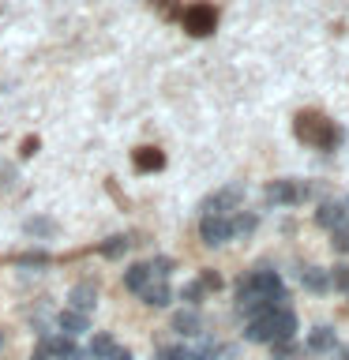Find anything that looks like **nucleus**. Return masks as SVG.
<instances>
[{
  "mask_svg": "<svg viewBox=\"0 0 349 360\" xmlns=\"http://www.w3.org/2000/svg\"><path fill=\"white\" fill-rule=\"evenodd\" d=\"M135 240H132V236H113V240H106V244H101L98 248V252L101 255H106V259H120L124 252H128V248H132Z\"/></svg>",
  "mask_w": 349,
  "mask_h": 360,
  "instance_id": "aec40b11",
  "label": "nucleus"
},
{
  "mask_svg": "<svg viewBox=\"0 0 349 360\" xmlns=\"http://www.w3.org/2000/svg\"><path fill=\"white\" fill-rule=\"evenodd\" d=\"M334 248L338 252H349V229H334Z\"/></svg>",
  "mask_w": 349,
  "mask_h": 360,
  "instance_id": "cd10ccee",
  "label": "nucleus"
},
{
  "mask_svg": "<svg viewBox=\"0 0 349 360\" xmlns=\"http://www.w3.org/2000/svg\"><path fill=\"white\" fill-rule=\"evenodd\" d=\"M15 263H23V266H45V263H49V255H42V252H30V255H19Z\"/></svg>",
  "mask_w": 349,
  "mask_h": 360,
  "instance_id": "bb28decb",
  "label": "nucleus"
},
{
  "mask_svg": "<svg viewBox=\"0 0 349 360\" xmlns=\"http://www.w3.org/2000/svg\"><path fill=\"white\" fill-rule=\"evenodd\" d=\"M132 165H135V173H158V169L165 165V154L158 150V146H139V150L132 154Z\"/></svg>",
  "mask_w": 349,
  "mask_h": 360,
  "instance_id": "9b49d317",
  "label": "nucleus"
},
{
  "mask_svg": "<svg viewBox=\"0 0 349 360\" xmlns=\"http://www.w3.org/2000/svg\"><path fill=\"white\" fill-rule=\"evenodd\" d=\"M199 236H203L207 244H225V240H233V214H203Z\"/></svg>",
  "mask_w": 349,
  "mask_h": 360,
  "instance_id": "39448f33",
  "label": "nucleus"
},
{
  "mask_svg": "<svg viewBox=\"0 0 349 360\" xmlns=\"http://www.w3.org/2000/svg\"><path fill=\"white\" fill-rule=\"evenodd\" d=\"M113 338L109 334H94V342H90V349H87V360H109V353H113Z\"/></svg>",
  "mask_w": 349,
  "mask_h": 360,
  "instance_id": "6ab92c4d",
  "label": "nucleus"
},
{
  "mask_svg": "<svg viewBox=\"0 0 349 360\" xmlns=\"http://www.w3.org/2000/svg\"><path fill=\"white\" fill-rule=\"evenodd\" d=\"M23 229H27L30 236H53V233H56V225H53L49 218H30L27 225H23Z\"/></svg>",
  "mask_w": 349,
  "mask_h": 360,
  "instance_id": "412c9836",
  "label": "nucleus"
},
{
  "mask_svg": "<svg viewBox=\"0 0 349 360\" xmlns=\"http://www.w3.org/2000/svg\"><path fill=\"white\" fill-rule=\"evenodd\" d=\"M56 326L68 334V338H79L87 330V311H75V308H68V311H61V319H56Z\"/></svg>",
  "mask_w": 349,
  "mask_h": 360,
  "instance_id": "4468645a",
  "label": "nucleus"
},
{
  "mask_svg": "<svg viewBox=\"0 0 349 360\" xmlns=\"http://www.w3.org/2000/svg\"><path fill=\"white\" fill-rule=\"evenodd\" d=\"M68 300H72V308H75V311H90V308L98 304V289L90 285V281H79V285L68 292Z\"/></svg>",
  "mask_w": 349,
  "mask_h": 360,
  "instance_id": "f8f14e48",
  "label": "nucleus"
},
{
  "mask_svg": "<svg viewBox=\"0 0 349 360\" xmlns=\"http://www.w3.org/2000/svg\"><path fill=\"white\" fill-rule=\"evenodd\" d=\"M34 360H49V345H42L38 353H34Z\"/></svg>",
  "mask_w": 349,
  "mask_h": 360,
  "instance_id": "2f4dec72",
  "label": "nucleus"
},
{
  "mask_svg": "<svg viewBox=\"0 0 349 360\" xmlns=\"http://www.w3.org/2000/svg\"><path fill=\"white\" fill-rule=\"evenodd\" d=\"M23 158H34L38 154V139H23V150H19Z\"/></svg>",
  "mask_w": 349,
  "mask_h": 360,
  "instance_id": "c756f323",
  "label": "nucleus"
},
{
  "mask_svg": "<svg viewBox=\"0 0 349 360\" xmlns=\"http://www.w3.org/2000/svg\"><path fill=\"white\" fill-rule=\"evenodd\" d=\"M151 8H158L162 19H180V8L173 4V0H151Z\"/></svg>",
  "mask_w": 349,
  "mask_h": 360,
  "instance_id": "393cba45",
  "label": "nucleus"
},
{
  "mask_svg": "<svg viewBox=\"0 0 349 360\" xmlns=\"http://www.w3.org/2000/svg\"><path fill=\"white\" fill-rule=\"evenodd\" d=\"M331 285L349 292V266H334V270H331Z\"/></svg>",
  "mask_w": 349,
  "mask_h": 360,
  "instance_id": "a878e982",
  "label": "nucleus"
},
{
  "mask_svg": "<svg viewBox=\"0 0 349 360\" xmlns=\"http://www.w3.org/2000/svg\"><path fill=\"white\" fill-rule=\"evenodd\" d=\"M151 278H158L154 270H151V263H135V266H128L124 270V289H132V292H139Z\"/></svg>",
  "mask_w": 349,
  "mask_h": 360,
  "instance_id": "ddd939ff",
  "label": "nucleus"
},
{
  "mask_svg": "<svg viewBox=\"0 0 349 360\" xmlns=\"http://www.w3.org/2000/svg\"><path fill=\"white\" fill-rule=\"evenodd\" d=\"M45 345L53 349V356H56V360H83V356H87V353H79V349H75V342H72L68 334H61L56 342H45Z\"/></svg>",
  "mask_w": 349,
  "mask_h": 360,
  "instance_id": "a211bd4d",
  "label": "nucleus"
},
{
  "mask_svg": "<svg viewBox=\"0 0 349 360\" xmlns=\"http://www.w3.org/2000/svg\"><path fill=\"white\" fill-rule=\"evenodd\" d=\"M158 360H191V349H184V345H165L162 353H158Z\"/></svg>",
  "mask_w": 349,
  "mask_h": 360,
  "instance_id": "b1692460",
  "label": "nucleus"
},
{
  "mask_svg": "<svg viewBox=\"0 0 349 360\" xmlns=\"http://www.w3.org/2000/svg\"><path fill=\"white\" fill-rule=\"evenodd\" d=\"M312 195L308 184H300V180H274V184L267 188V199L270 202H281V207H293V202H304Z\"/></svg>",
  "mask_w": 349,
  "mask_h": 360,
  "instance_id": "423d86ee",
  "label": "nucleus"
},
{
  "mask_svg": "<svg viewBox=\"0 0 349 360\" xmlns=\"http://www.w3.org/2000/svg\"><path fill=\"white\" fill-rule=\"evenodd\" d=\"M342 360H349V345H345V349H342Z\"/></svg>",
  "mask_w": 349,
  "mask_h": 360,
  "instance_id": "473e14b6",
  "label": "nucleus"
},
{
  "mask_svg": "<svg viewBox=\"0 0 349 360\" xmlns=\"http://www.w3.org/2000/svg\"><path fill=\"white\" fill-rule=\"evenodd\" d=\"M270 349H274V360H293V353H297L293 338H278V342H270Z\"/></svg>",
  "mask_w": 349,
  "mask_h": 360,
  "instance_id": "5701e85b",
  "label": "nucleus"
},
{
  "mask_svg": "<svg viewBox=\"0 0 349 360\" xmlns=\"http://www.w3.org/2000/svg\"><path fill=\"white\" fill-rule=\"evenodd\" d=\"M315 225H323V229H345V225H349V199L319 202V210H315Z\"/></svg>",
  "mask_w": 349,
  "mask_h": 360,
  "instance_id": "6e6552de",
  "label": "nucleus"
},
{
  "mask_svg": "<svg viewBox=\"0 0 349 360\" xmlns=\"http://www.w3.org/2000/svg\"><path fill=\"white\" fill-rule=\"evenodd\" d=\"M11 180H15V169H11V165H0V188H8Z\"/></svg>",
  "mask_w": 349,
  "mask_h": 360,
  "instance_id": "c85d7f7f",
  "label": "nucleus"
},
{
  "mask_svg": "<svg viewBox=\"0 0 349 360\" xmlns=\"http://www.w3.org/2000/svg\"><path fill=\"white\" fill-rule=\"evenodd\" d=\"M169 297H173V292H169V281H165V278H151V281L139 289V300L151 304V308H165Z\"/></svg>",
  "mask_w": 349,
  "mask_h": 360,
  "instance_id": "9d476101",
  "label": "nucleus"
},
{
  "mask_svg": "<svg viewBox=\"0 0 349 360\" xmlns=\"http://www.w3.org/2000/svg\"><path fill=\"white\" fill-rule=\"evenodd\" d=\"M180 22H184V30L191 38H207V34H214V27H218V8L214 4H191V8L180 11Z\"/></svg>",
  "mask_w": 349,
  "mask_h": 360,
  "instance_id": "20e7f679",
  "label": "nucleus"
},
{
  "mask_svg": "<svg viewBox=\"0 0 349 360\" xmlns=\"http://www.w3.org/2000/svg\"><path fill=\"white\" fill-rule=\"evenodd\" d=\"M300 281H304V289H308V292H326V289H331V274L319 270V266H304Z\"/></svg>",
  "mask_w": 349,
  "mask_h": 360,
  "instance_id": "2eb2a0df",
  "label": "nucleus"
},
{
  "mask_svg": "<svg viewBox=\"0 0 349 360\" xmlns=\"http://www.w3.org/2000/svg\"><path fill=\"white\" fill-rule=\"evenodd\" d=\"M248 342H278V338H293L297 334V315H293V308H286V304H274V308H263L259 315H252L248 319Z\"/></svg>",
  "mask_w": 349,
  "mask_h": 360,
  "instance_id": "f03ea898",
  "label": "nucleus"
},
{
  "mask_svg": "<svg viewBox=\"0 0 349 360\" xmlns=\"http://www.w3.org/2000/svg\"><path fill=\"white\" fill-rule=\"evenodd\" d=\"M109 360H132V353H128V349H113Z\"/></svg>",
  "mask_w": 349,
  "mask_h": 360,
  "instance_id": "7c9ffc66",
  "label": "nucleus"
},
{
  "mask_svg": "<svg viewBox=\"0 0 349 360\" xmlns=\"http://www.w3.org/2000/svg\"><path fill=\"white\" fill-rule=\"evenodd\" d=\"M241 199H244V188H241V184L218 188L214 195L203 199V214H233L236 207H241Z\"/></svg>",
  "mask_w": 349,
  "mask_h": 360,
  "instance_id": "0eeeda50",
  "label": "nucleus"
},
{
  "mask_svg": "<svg viewBox=\"0 0 349 360\" xmlns=\"http://www.w3.org/2000/svg\"><path fill=\"white\" fill-rule=\"evenodd\" d=\"M274 304H286V285H281V278L274 270H252V274L241 278V285H236V311L241 315H259L263 308H274Z\"/></svg>",
  "mask_w": 349,
  "mask_h": 360,
  "instance_id": "f257e3e1",
  "label": "nucleus"
},
{
  "mask_svg": "<svg viewBox=\"0 0 349 360\" xmlns=\"http://www.w3.org/2000/svg\"><path fill=\"white\" fill-rule=\"evenodd\" d=\"M210 289H222V278L214 274V270H207V274H199L196 281H188L184 289H180V297H184L188 304H199L203 297H207Z\"/></svg>",
  "mask_w": 349,
  "mask_h": 360,
  "instance_id": "1a4fd4ad",
  "label": "nucleus"
},
{
  "mask_svg": "<svg viewBox=\"0 0 349 360\" xmlns=\"http://www.w3.org/2000/svg\"><path fill=\"white\" fill-rule=\"evenodd\" d=\"M293 131H297L300 143L315 146V150H334L342 143V128H334V120H326L323 112L315 109H304L297 120H293Z\"/></svg>",
  "mask_w": 349,
  "mask_h": 360,
  "instance_id": "7ed1b4c3",
  "label": "nucleus"
},
{
  "mask_svg": "<svg viewBox=\"0 0 349 360\" xmlns=\"http://www.w3.org/2000/svg\"><path fill=\"white\" fill-rule=\"evenodd\" d=\"M173 330H177V334H188V338L199 334V330H203L199 311H191V308H188V311H177V315H173Z\"/></svg>",
  "mask_w": 349,
  "mask_h": 360,
  "instance_id": "dca6fc26",
  "label": "nucleus"
},
{
  "mask_svg": "<svg viewBox=\"0 0 349 360\" xmlns=\"http://www.w3.org/2000/svg\"><path fill=\"white\" fill-rule=\"evenodd\" d=\"M338 342H334V330L331 326H315V330L308 334V349L312 353H331Z\"/></svg>",
  "mask_w": 349,
  "mask_h": 360,
  "instance_id": "f3484780",
  "label": "nucleus"
},
{
  "mask_svg": "<svg viewBox=\"0 0 349 360\" xmlns=\"http://www.w3.org/2000/svg\"><path fill=\"white\" fill-rule=\"evenodd\" d=\"M255 214H236V218H233V236H248V233H252L255 229Z\"/></svg>",
  "mask_w": 349,
  "mask_h": 360,
  "instance_id": "4be33fe9",
  "label": "nucleus"
}]
</instances>
